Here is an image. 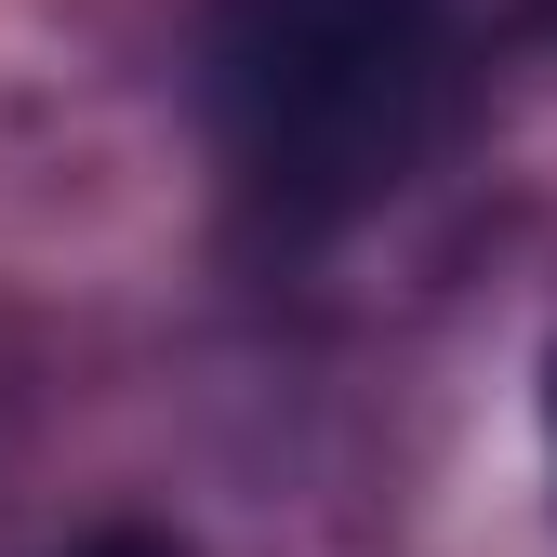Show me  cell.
<instances>
[{
  "label": "cell",
  "instance_id": "obj_1",
  "mask_svg": "<svg viewBox=\"0 0 557 557\" xmlns=\"http://www.w3.org/2000/svg\"><path fill=\"white\" fill-rule=\"evenodd\" d=\"M465 81V0H226L199 40V133L239 226L319 252L425 173Z\"/></svg>",
  "mask_w": 557,
  "mask_h": 557
},
{
  "label": "cell",
  "instance_id": "obj_2",
  "mask_svg": "<svg viewBox=\"0 0 557 557\" xmlns=\"http://www.w3.org/2000/svg\"><path fill=\"white\" fill-rule=\"evenodd\" d=\"M544 492H557V359H544Z\"/></svg>",
  "mask_w": 557,
  "mask_h": 557
}]
</instances>
